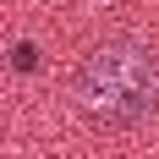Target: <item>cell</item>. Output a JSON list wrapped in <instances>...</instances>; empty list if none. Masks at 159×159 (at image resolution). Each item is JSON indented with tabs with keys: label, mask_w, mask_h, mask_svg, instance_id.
I'll return each instance as SVG.
<instances>
[{
	"label": "cell",
	"mask_w": 159,
	"mask_h": 159,
	"mask_svg": "<svg viewBox=\"0 0 159 159\" xmlns=\"http://www.w3.org/2000/svg\"><path fill=\"white\" fill-rule=\"evenodd\" d=\"M71 99L93 126H143L159 115V55L132 39H104L82 55Z\"/></svg>",
	"instance_id": "cell-1"
},
{
	"label": "cell",
	"mask_w": 159,
	"mask_h": 159,
	"mask_svg": "<svg viewBox=\"0 0 159 159\" xmlns=\"http://www.w3.org/2000/svg\"><path fill=\"white\" fill-rule=\"evenodd\" d=\"M11 66H22V71H33V66H39V49H33V44L11 49Z\"/></svg>",
	"instance_id": "cell-2"
}]
</instances>
